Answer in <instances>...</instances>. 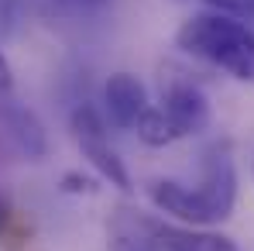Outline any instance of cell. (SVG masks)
I'll return each instance as SVG.
<instances>
[{"label":"cell","instance_id":"obj_6","mask_svg":"<svg viewBox=\"0 0 254 251\" xmlns=\"http://www.w3.org/2000/svg\"><path fill=\"white\" fill-rule=\"evenodd\" d=\"M0 127H3V134L10 138V145H14V152H17L21 159H28V162L45 159L48 141H45V131H42V124L35 121L31 110H24V107H3Z\"/></svg>","mask_w":254,"mask_h":251},{"label":"cell","instance_id":"obj_2","mask_svg":"<svg viewBox=\"0 0 254 251\" xmlns=\"http://www.w3.org/2000/svg\"><path fill=\"white\" fill-rule=\"evenodd\" d=\"M175 45L186 55L203 59L213 69L227 73L230 80L254 83V28L241 17L216 14V10L192 14L175 31Z\"/></svg>","mask_w":254,"mask_h":251},{"label":"cell","instance_id":"obj_11","mask_svg":"<svg viewBox=\"0 0 254 251\" xmlns=\"http://www.w3.org/2000/svg\"><path fill=\"white\" fill-rule=\"evenodd\" d=\"M10 224H14V210L7 203V196L0 193V241L7 238V231H10Z\"/></svg>","mask_w":254,"mask_h":251},{"label":"cell","instance_id":"obj_10","mask_svg":"<svg viewBox=\"0 0 254 251\" xmlns=\"http://www.w3.org/2000/svg\"><path fill=\"white\" fill-rule=\"evenodd\" d=\"M65 186V193H93V179H83V175H76V172H69L65 179H62Z\"/></svg>","mask_w":254,"mask_h":251},{"label":"cell","instance_id":"obj_1","mask_svg":"<svg viewBox=\"0 0 254 251\" xmlns=\"http://www.w3.org/2000/svg\"><path fill=\"white\" fill-rule=\"evenodd\" d=\"M155 210L186 224V227H213L223 224L237 203V166L227 141H216L203 152L199 182L186 186L175 179H155L148 186Z\"/></svg>","mask_w":254,"mask_h":251},{"label":"cell","instance_id":"obj_4","mask_svg":"<svg viewBox=\"0 0 254 251\" xmlns=\"http://www.w3.org/2000/svg\"><path fill=\"white\" fill-rule=\"evenodd\" d=\"M162 114L169 117L175 138H192L210 127V100L189 80H172L162 93Z\"/></svg>","mask_w":254,"mask_h":251},{"label":"cell","instance_id":"obj_7","mask_svg":"<svg viewBox=\"0 0 254 251\" xmlns=\"http://www.w3.org/2000/svg\"><path fill=\"white\" fill-rule=\"evenodd\" d=\"M134 131H137V138H141L144 145H151V148H165L172 141H179L175 131H172V124H169V117L162 114V107H151Z\"/></svg>","mask_w":254,"mask_h":251},{"label":"cell","instance_id":"obj_3","mask_svg":"<svg viewBox=\"0 0 254 251\" xmlns=\"http://www.w3.org/2000/svg\"><path fill=\"white\" fill-rule=\"evenodd\" d=\"M72 138H76L83 159L96 168V175H100L103 182H110V186H117V189H124V193L134 189V186H130V172H127L124 159L114 152V145H110V138H107V121H103V114H100L96 107L79 103V107L72 110Z\"/></svg>","mask_w":254,"mask_h":251},{"label":"cell","instance_id":"obj_8","mask_svg":"<svg viewBox=\"0 0 254 251\" xmlns=\"http://www.w3.org/2000/svg\"><path fill=\"white\" fill-rule=\"evenodd\" d=\"M216 14H230L241 21H254V0H206Z\"/></svg>","mask_w":254,"mask_h":251},{"label":"cell","instance_id":"obj_12","mask_svg":"<svg viewBox=\"0 0 254 251\" xmlns=\"http://www.w3.org/2000/svg\"><path fill=\"white\" fill-rule=\"evenodd\" d=\"M10 86H14V73H10L7 55L0 52V96H7V93H10Z\"/></svg>","mask_w":254,"mask_h":251},{"label":"cell","instance_id":"obj_9","mask_svg":"<svg viewBox=\"0 0 254 251\" xmlns=\"http://www.w3.org/2000/svg\"><path fill=\"white\" fill-rule=\"evenodd\" d=\"M55 3V10H62V14H96V10H103V7H110V0H52Z\"/></svg>","mask_w":254,"mask_h":251},{"label":"cell","instance_id":"obj_5","mask_svg":"<svg viewBox=\"0 0 254 251\" xmlns=\"http://www.w3.org/2000/svg\"><path fill=\"white\" fill-rule=\"evenodd\" d=\"M103 110H107L110 124L124 127V131H134V127L141 124V117L151 110L144 83L134 73H114L103 83Z\"/></svg>","mask_w":254,"mask_h":251}]
</instances>
